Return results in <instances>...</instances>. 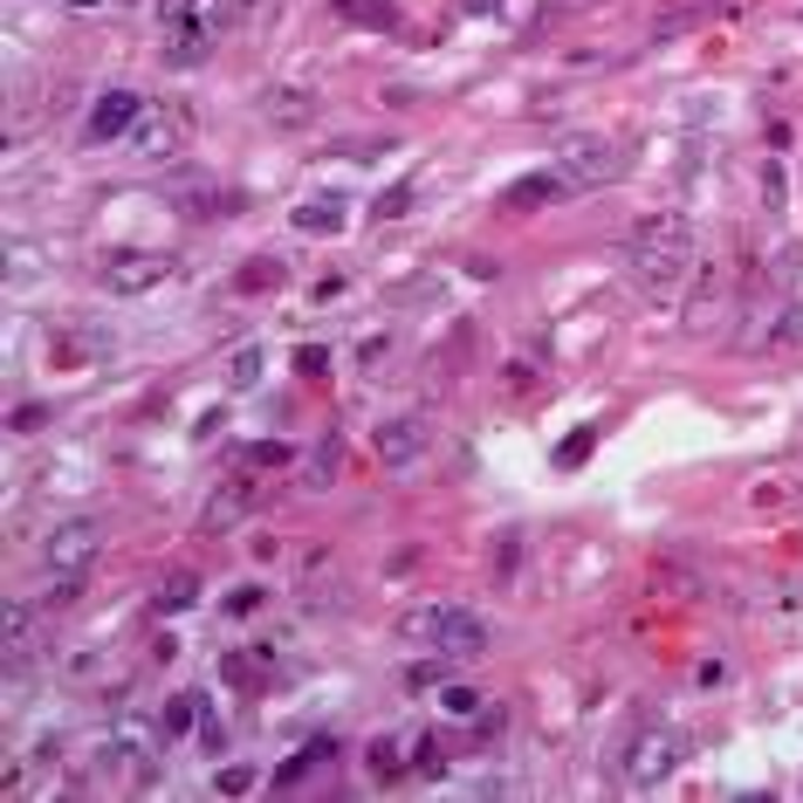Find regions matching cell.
<instances>
[{
  "mask_svg": "<svg viewBox=\"0 0 803 803\" xmlns=\"http://www.w3.org/2000/svg\"><path fill=\"white\" fill-rule=\"evenodd\" d=\"M625 275L638 296L666 303L680 282L694 275V227L687 214H646L632 234H625Z\"/></svg>",
  "mask_w": 803,
  "mask_h": 803,
  "instance_id": "1",
  "label": "cell"
},
{
  "mask_svg": "<svg viewBox=\"0 0 803 803\" xmlns=\"http://www.w3.org/2000/svg\"><path fill=\"white\" fill-rule=\"evenodd\" d=\"M97 556H103V522L97 515H62L42 536V571L49 577H90Z\"/></svg>",
  "mask_w": 803,
  "mask_h": 803,
  "instance_id": "2",
  "label": "cell"
},
{
  "mask_svg": "<svg viewBox=\"0 0 803 803\" xmlns=\"http://www.w3.org/2000/svg\"><path fill=\"white\" fill-rule=\"evenodd\" d=\"M673 762H680V735L666 728V721H638L632 742L618 749V776H625L632 790H653V783L673 776Z\"/></svg>",
  "mask_w": 803,
  "mask_h": 803,
  "instance_id": "3",
  "label": "cell"
},
{
  "mask_svg": "<svg viewBox=\"0 0 803 803\" xmlns=\"http://www.w3.org/2000/svg\"><path fill=\"white\" fill-rule=\"evenodd\" d=\"M556 172L571 179V192H597V186H612L625 172V151L612 138H597V131H571L556 145Z\"/></svg>",
  "mask_w": 803,
  "mask_h": 803,
  "instance_id": "4",
  "label": "cell"
},
{
  "mask_svg": "<svg viewBox=\"0 0 803 803\" xmlns=\"http://www.w3.org/2000/svg\"><path fill=\"white\" fill-rule=\"evenodd\" d=\"M172 275V255L166 248H117V255H103L97 261V282L110 289V296H145V289H158Z\"/></svg>",
  "mask_w": 803,
  "mask_h": 803,
  "instance_id": "5",
  "label": "cell"
},
{
  "mask_svg": "<svg viewBox=\"0 0 803 803\" xmlns=\"http://www.w3.org/2000/svg\"><path fill=\"white\" fill-rule=\"evenodd\" d=\"M261 502H268L261 480H255V474H234V480H220V495L207 502V515H199V522H207V536H227L234 522H248Z\"/></svg>",
  "mask_w": 803,
  "mask_h": 803,
  "instance_id": "6",
  "label": "cell"
},
{
  "mask_svg": "<svg viewBox=\"0 0 803 803\" xmlns=\"http://www.w3.org/2000/svg\"><path fill=\"white\" fill-rule=\"evenodd\" d=\"M145 117V97L138 90H103L97 103H90V125H83V138L90 145H110V138H131V125Z\"/></svg>",
  "mask_w": 803,
  "mask_h": 803,
  "instance_id": "7",
  "label": "cell"
},
{
  "mask_svg": "<svg viewBox=\"0 0 803 803\" xmlns=\"http://www.w3.org/2000/svg\"><path fill=\"white\" fill-rule=\"evenodd\" d=\"M0 653H8V673H21L34 653H42V612H34L28 597H14V605H8V625H0Z\"/></svg>",
  "mask_w": 803,
  "mask_h": 803,
  "instance_id": "8",
  "label": "cell"
},
{
  "mask_svg": "<svg viewBox=\"0 0 803 803\" xmlns=\"http://www.w3.org/2000/svg\"><path fill=\"white\" fill-rule=\"evenodd\" d=\"M426 439H433V426H426L419 413L385 419V426H378V467H413V460L426 454Z\"/></svg>",
  "mask_w": 803,
  "mask_h": 803,
  "instance_id": "9",
  "label": "cell"
},
{
  "mask_svg": "<svg viewBox=\"0 0 803 803\" xmlns=\"http://www.w3.org/2000/svg\"><path fill=\"white\" fill-rule=\"evenodd\" d=\"M749 350H762V357H803V303H783L762 330H749L742 337Z\"/></svg>",
  "mask_w": 803,
  "mask_h": 803,
  "instance_id": "10",
  "label": "cell"
},
{
  "mask_svg": "<svg viewBox=\"0 0 803 803\" xmlns=\"http://www.w3.org/2000/svg\"><path fill=\"white\" fill-rule=\"evenodd\" d=\"M488 638H495L488 618L467 612V605H454V612H447V632H439L433 653H447V660H480V653H488Z\"/></svg>",
  "mask_w": 803,
  "mask_h": 803,
  "instance_id": "11",
  "label": "cell"
},
{
  "mask_svg": "<svg viewBox=\"0 0 803 803\" xmlns=\"http://www.w3.org/2000/svg\"><path fill=\"white\" fill-rule=\"evenodd\" d=\"M179 117H138V125H131V158H151V166H158V158H172L179 151Z\"/></svg>",
  "mask_w": 803,
  "mask_h": 803,
  "instance_id": "12",
  "label": "cell"
},
{
  "mask_svg": "<svg viewBox=\"0 0 803 803\" xmlns=\"http://www.w3.org/2000/svg\"><path fill=\"white\" fill-rule=\"evenodd\" d=\"M337 474H344V433H324L309 447V460H303V488L324 495V488H337Z\"/></svg>",
  "mask_w": 803,
  "mask_h": 803,
  "instance_id": "13",
  "label": "cell"
},
{
  "mask_svg": "<svg viewBox=\"0 0 803 803\" xmlns=\"http://www.w3.org/2000/svg\"><path fill=\"white\" fill-rule=\"evenodd\" d=\"M564 192H571V179H564V172H529V179H515V186L502 192V207L536 214V207H549V199H564Z\"/></svg>",
  "mask_w": 803,
  "mask_h": 803,
  "instance_id": "14",
  "label": "cell"
},
{
  "mask_svg": "<svg viewBox=\"0 0 803 803\" xmlns=\"http://www.w3.org/2000/svg\"><path fill=\"white\" fill-rule=\"evenodd\" d=\"M214 56V21H172V42H166V62L172 69H192Z\"/></svg>",
  "mask_w": 803,
  "mask_h": 803,
  "instance_id": "15",
  "label": "cell"
},
{
  "mask_svg": "<svg viewBox=\"0 0 803 803\" xmlns=\"http://www.w3.org/2000/svg\"><path fill=\"white\" fill-rule=\"evenodd\" d=\"M261 117L282 125V131H303V125H316V97L309 90H275V97H261Z\"/></svg>",
  "mask_w": 803,
  "mask_h": 803,
  "instance_id": "16",
  "label": "cell"
},
{
  "mask_svg": "<svg viewBox=\"0 0 803 803\" xmlns=\"http://www.w3.org/2000/svg\"><path fill=\"white\" fill-rule=\"evenodd\" d=\"M296 227H303V234H344V199H337V192L303 199V207H296Z\"/></svg>",
  "mask_w": 803,
  "mask_h": 803,
  "instance_id": "17",
  "label": "cell"
},
{
  "mask_svg": "<svg viewBox=\"0 0 803 803\" xmlns=\"http://www.w3.org/2000/svg\"><path fill=\"white\" fill-rule=\"evenodd\" d=\"M261 365H268V350H261V344H240L227 365H220L227 391H255V385H261Z\"/></svg>",
  "mask_w": 803,
  "mask_h": 803,
  "instance_id": "18",
  "label": "cell"
},
{
  "mask_svg": "<svg viewBox=\"0 0 803 803\" xmlns=\"http://www.w3.org/2000/svg\"><path fill=\"white\" fill-rule=\"evenodd\" d=\"M337 14L357 28H398V0H337Z\"/></svg>",
  "mask_w": 803,
  "mask_h": 803,
  "instance_id": "19",
  "label": "cell"
},
{
  "mask_svg": "<svg viewBox=\"0 0 803 803\" xmlns=\"http://www.w3.org/2000/svg\"><path fill=\"white\" fill-rule=\"evenodd\" d=\"M282 275H289L282 261H275V255H261V261H248V268L234 275V289H240V296H261V289H282Z\"/></svg>",
  "mask_w": 803,
  "mask_h": 803,
  "instance_id": "20",
  "label": "cell"
},
{
  "mask_svg": "<svg viewBox=\"0 0 803 803\" xmlns=\"http://www.w3.org/2000/svg\"><path fill=\"white\" fill-rule=\"evenodd\" d=\"M186 605H199V577H192V571H172L166 584H158V612H186Z\"/></svg>",
  "mask_w": 803,
  "mask_h": 803,
  "instance_id": "21",
  "label": "cell"
},
{
  "mask_svg": "<svg viewBox=\"0 0 803 803\" xmlns=\"http://www.w3.org/2000/svg\"><path fill=\"white\" fill-rule=\"evenodd\" d=\"M447 762H454V742H447V735H419V749H413V770H419V776H439Z\"/></svg>",
  "mask_w": 803,
  "mask_h": 803,
  "instance_id": "22",
  "label": "cell"
},
{
  "mask_svg": "<svg viewBox=\"0 0 803 803\" xmlns=\"http://www.w3.org/2000/svg\"><path fill=\"white\" fill-rule=\"evenodd\" d=\"M199 714H207V701H199V694H172V701H166V735L199 728Z\"/></svg>",
  "mask_w": 803,
  "mask_h": 803,
  "instance_id": "23",
  "label": "cell"
},
{
  "mask_svg": "<svg viewBox=\"0 0 803 803\" xmlns=\"http://www.w3.org/2000/svg\"><path fill=\"white\" fill-rule=\"evenodd\" d=\"M439 707H447L454 721H480V714H488V694H474V687H447V694H439Z\"/></svg>",
  "mask_w": 803,
  "mask_h": 803,
  "instance_id": "24",
  "label": "cell"
},
{
  "mask_svg": "<svg viewBox=\"0 0 803 803\" xmlns=\"http://www.w3.org/2000/svg\"><path fill=\"white\" fill-rule=\"evenodd\" d=\"M365 770H371L378 783H391L398 770H406V762H398V742H371V749H365Z\"/></svg>",
  "mask_w": 803,
  "mask_h": 803,
  "instance_id": "25",
  "label": "cell"
},
{
  "mask_svg": "<svg viewBox=\"0 0 803 803\" xmlns=\"http://www.w3.org/2000/svg\"><path fill=\"white\" fill-rule=\"evenodd\" d=\"M591 439H597V426H577V433L564 439V447H556V467H577V460L591 454Z\"/></svg>",
  "mask_w": 803,
  "mask_h": 803,
  "instance_id": "26",
  "label": "cell"
},
{
  "mask_svg": "<svg viewBox=\"0 0 803 803\" xmlns=\"http://www.w3.org/2000/svg\"><path fill=\"white\" fill-rule=\"evenodd\" d=\"M413 192H419L413 179H406V186H391V192L378 199V220H398V214H413Z\"/></svg>",
  "mask_w": 803,
  "mask_h": 803,
  "instance_id": "27",
  "label": "cell"
},
{
  "mask_svg": "<svg viewBox=\"0 0 803 803\" xmlns=\"http://www.w3.org/2000/svg\"><path fill=\"white\" fill-rule=\"evenodd\" d=\"M97 666H103V653H97V646H83V653H69V660H62V673H69V680H97Z\"/></svg>",
  "mask_w": 803,
  "mask_h": 803,
  "instance_id": "28",
  "label": "cell"
},
{
  "mask_svg": "<svg viewBox=\"0 0 803 803\" xmlns=\"http://www.w3.org/2000/svg\"><path fill=\"white\" fill-rule=\"evenodd\" d=\"M248 460H255V467H282L289 447H282V439H261V447H248Z\"/></svg>",
  "mask_w": 803,
  "mask_h": 803,
  "instance_id": "29",
  "label": "cell"
},
{
  "mask_svg": "<svg viewBox=\"0 0 803 803\" xmlns=\"http://www.w3.org/2000/svg\"><path fill=\"white\" fill-rule=\"evenodd\" d=\"M255 605H261V584H240V591L227 597V612H234V618H248Z\"/></svg>",
  "mask_w": 803,
  "mask_h": 803,
  "instance_id": "30",
  "label": "cell"
},
{
  "mask_svg": "<svg viewBox=\"0 0 803 803\" xmlns=\"http://www.w3.org/2000/svg\"><path fill=\"white\" fill-rule=\"evenodd\" d=\"M220 790H227V796H240V790H255V770H240V762H234V770H220Z\"/></svg>",
  "mask_w": 803,
  "mask_h": 803,
  "instance_id": "31",
  "label": "cell"
},
{
  "mask_svg": "<svg viewBox=\"0 0 803 803\" xmlns=\"http://www.w3.org/2000/svg\"><path fill=\"white\" fill-rule=\"evenodd\" d=\"M42 419H49L42 406H21V413H14V433H34V426H42Z\"/></svg>",
  "mask_w": 803,
  "mask_h": 803,
  "instance_id": "32",
  "label": "cell"
},
{
  "mask_svg": "<svg viewBox=\"0 0 803 803\" xmlns=\"http://www.w3.org/2000/svg\"><path fill=\"white\" fill-rule=\"evenodd\" d=\"M69 8H103V0H69Z\"/></svg>",
  "mask_w": 803,
  "mask_h": 803,
  "instance_id": "33",
  "label": "cell"
}]
</instances>
